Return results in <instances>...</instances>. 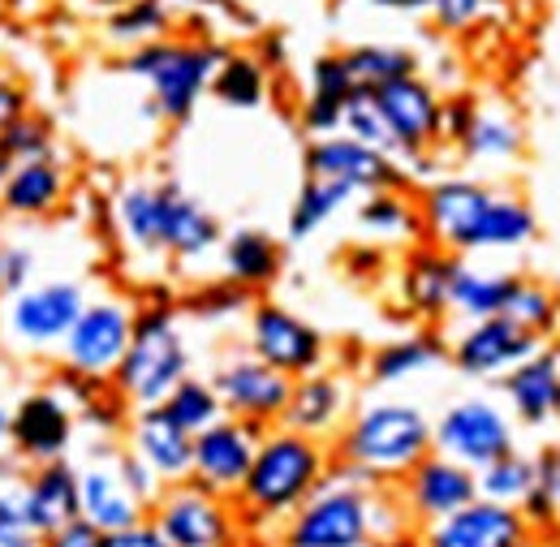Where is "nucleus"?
I'll use <instances>...</instances> for the list:
<instances>
[{"mask_svg":"<svg viewBox=\"0 0 560 547\" xmlns=\"http://www.w3.org/2000/svg\"><path fill=\"white\" fill-rule=\"evenodd\" d=\"M530 535V522L522 517V509L495 504V500H470L466 509L427 522L422 547H513L517 539Z\"/></svg>","mask_w":560,"mask_h":547,"instance_id":"nucleus-17","label":"nucleus"},{"mask_svg":"<svg viewBox=\"0 0 560 547\" xmlns=\"http://www.w3.org/2000/svg\"><path fill=\"white\" fill-rule=\"evenodd\" d=\"M341 57H346V69L353 78V91H375L393 78L419 73L415 57L406 48H393V44H358V48H346Z\"/></svg>","mask_w":560,"mask_h":547,"instance_id":"nucleus-36","label":"nucleus"},{"mask_svg":"<svg viewBox=\"0 0 560 547\" xmlns=\"http://www.w3.org/2000/svg\"><path fill=\"white\" fill-rule=\"evenodd\" d=\"M539 462V491L526 500V509H522V517L530 522V517H557L560 522V444H552L544 457H535Z\"/></svg>","mask_w":560,"mask_h":547,"instance_id":"nucleus-43","label":"nucleus"},{"mask_svg":"<svg viewBox=\"0 0 560 547\" xmlns=\"http://www.w3.org/2000/svg\"><path fill=\"white\" fill-rule=\"evenodd\" d=\"M358 199L350 186H341V182H328V177H306V186L298 190V199H293V211H289V233L293 237H311V233H319L341 207Z\"/></svg>","mask_w":560,"mask_h":547,"instance_id":"nucleus-34","label":"nucleus"},{"mask_svg":"<svg viewBox=\"0 0 560 547\" xmlns=\"http://www.w3.org/2000/svg\"><path fill=\"white\" fill-rule=\"evenodd\" d=\"M35 276V255L18 242H0V298H13Z\"/></svg>","mask_w":560,"mask_h":547,"instance_id":"nucleus-46","label":"nucleus"},{"mask_svg":"<svg viewBox=\"0 0 560 547\" xmlns=\"http://www.w3.org/2000/svg\"><path fill=\"white\" fill-rule=\"evenodd\" d=\"M388 130L397 138V155L419 160L431 142H440V117H444V100L431 91V82H422L419 73L393 78L384 86L371 91Z\"/></svg>","mask_w":560,"mask_h":547,"instance_id":"nucleus-16","label":"nucleus"},{"mask_svg":"<svg viewBox=\"0 0 560 547\" xmlns=\"http://www.w3.org/2000/svg\"><path fill=\"white\" fill-rule=\"evenodd\" d=\"M504 384V397H509V406L517 410L522 422H530V427H544V422H552L560 414V362L552 353H530L526 362H517L513 371H504L500 375Z\"/></svg>","mask_w":560,"mask_h":547,"instance_id":"nucleus-25","label":"nucleus"},{"mask_svg":"<svg viewBox=\"0 0 560 547\" xmlns=\"http://www.w3.org/2000/svg\"><path fill=\"white\" fill-rule=\"evenodd\" d=\"M9 173H13V160H9V155H0V190H4V182H9Z\"/></svg>","mask_w":560,"mask_h":547,"instance_id":"nucleus-56","label":"nucleus"},{"mask_svg":"<svg viewBox=\"0 0 560 547\" xmlns=\"http://www.w3.org/2000/svg\"><path fill=\"white\" fill-rule=\"evenodd\" d=\"M431 449L470 470H483L513 449V422L488 397H466L431 422Z\"/></svg>","mask_w":560,"mask_h":547,"instance_id":"nucleus-9","label":"nucleus"},{"mask_svg":"<svg viewBox=\"0 0 560 547\" xmlns=\"http://www.w3.org/2000/svg\"><path fill=\"white\" fill-rule=\"evenodd\" d=\"M268 427L259 422H246V418H215L211 427H203L195 435V453H190V482L208 487L215 496H237V487L246 479L250 462H255V449H259V435Z\"/></svg>","mask_w":560,"mask_h":547,"instance_id":"nucleus-11","label":"nucleus"},{"mask_svg":"<svg viewBox=\"0 0 560 547\" xmlns=\"http://www.w3.org/2000/svg\"><path fill=\"white\" fill-rule=\"evenodd\" d=\"M431 453V418L415 401H371L341 431V462L371 479H401Z\"/></svg>","mask_w":560,"mask_h":547,"instance_id":"nucleus-3","label":"nucleus"},{"mask_svg":"<svg viewBox=\"0 0 560 547\" xmlns=\"http://www.w3.org/2000/svg\"><path fill=\"white\" fill-rule=\"evenodd\" d=\"M86 306V293L78 280H31L13 298H4V328L26 349H61L66 333L73 328L78 311Z\"/></svg>","mask_w":560,"mask_h":547,"instance_id":"nucleus-10","label":"nucleus"},{"mask_svg":"<svg viewBox=\"0 0 560 547\" xmlns=\"http://www.w3.org/2000/svg\"><path fill=\"white\" fill-rule=\"evenodd\" d=\"M211 388H215L224 414L246 418V422H259V427H272V422H280L284 406H289L293 380L280 375L277 366H268L255 353H237V358H224L215 366Z\"/></svg>","mask_w":560,"mask_h":547,"instance_id":"nucleus-12","label":"nucleus"},{"mask_svg":"<svg viewBox=\"0 0 560 547\" xmlns=\"http://www.w3.org/2000/svg\"><path fill=\"white\" fill-rule=\"evenodd\" d=\"M0 155H9L13 164L57 155V130H52V121L39 117V113H22V117L0 135Z\"/></svg>","mask_w":560,"mask_h":547,"instance_id":"nucleus-41","label":"nucleus"},{"mask_svg":"<svg viewBox=\"0 0 560 547\" xmlns=\"http://www.w3.org/2000/svg\"><path fill=\"white\" fill-rule=\"evenodd\" d=\"M475 482H479L483 500L509 504V509H526V500L539 491V462L517 453V449H509L504 457H495L483 470H475Z\"/></svg>","mask_w":560,"mask_h":547,"instance_id":"nucleus-30","label":"nucleus"},{"mask_svg":"<svg viewBox=\"0 0 560 547\" xmlns=\"http://www.w3.org/2000/svg\"><path fill=\"white\" fill-rule=\"evenodd\" d=\"M70 195V173L57 155L48 160H26V164H13L4 190H0V211L4 216H52L57 207L66 203Z\"/></svg>","mask_w":560,"mask_h":547,"instance_id":"nucleus-23","label":"nucleus"},{"mask_svg":"<svg viewBox=\"0 0 560 547\" xmlns=\"http://www.w3.org/2000/svg\"><path fill=\"white\" fill-rule=\"evenodd\" d=\"M186 375H190V349L177 328V315L168 306L135 311V333L113 371V393L142 410V406H160Z\"/></svg>","mask_w":560,"mask_h":547,"instance_id":"nucleus-4","label":"nucleus"},{"mask_svg":"<svg viewBox=\"0 0 560 547\" xmlns=\"http://www.w3.org/2000/svg\"><path fill=\"white\" fill-rule=\"evenodd\" d=\"M130 453L147 462L160 482H186L190 479L195 435L182 422H173L164 406H142L130 418Z\"/></svg>","mask_w":560,"mask_h":547,"instance_id":"nucleus-21","label":"nucleus"},{"mask_svg":"<svg viewBox=\"0 0 560 547\" xmlns=\"http://www.w3.org/2000/svg\"><path fill=\"white\" fill-rule=\"evenodd\" d=\"M448 276H453V259L440 255V251H419L406 276H401V289H406V302L419 311V315H440L448 311Z\"/></svg>","mask_w":560,"mask_h":547,"instance_id":"nucleus-33","label":"nucleus"},{"mask_svg":"<svg viewBox=\"0 0 560 547\" xmlns=\"http://www.w3.org/2000/svg\"><path fill=\"white\" fill-rule=\"evenodd\" d=\"M513 547H544V544H539V539H530V535H526V539H517V544H513Z\"/></svg>","mask_w":560,"mask_h":547,"instance_id":"nucleus-57","label":"nucleus"},{"mask_svg":"<svg viewBox=\"0 0 560 547\" xmlns=\"http://www.w3.org/2000/svg\"><path fill=\"white\" fill-rule=\"evenodd\" d=\"M215 44H186V39H151L139 44L126 57V73H135L151 91V108L164 121H186L203 91L211 86V73L220 66Z\"/></svg>","mask_w":560,"mask_h":547,"instance_id":"nucleus-6","label":"nucleus"},{"mask_svg":"<svg viewBox=\"0 0 560 547\" xmlns=\"http://www.w3.org/2000/svg\"><path fill=\"white\" fill-rule=\"evenodd\" d=\"M500 315L504 319H513L517 328H526V333H535V337H544L548 328H557V298L544 289V284H535V280H513V289H509V298H504V306H500Z\"/></svg>","mask_w":560,"mask_h":547,"instance_id":"nucleus-40","label":"nucleus"},{"mask_svg":"<svg viewBox=\"0 0 560 547\" xmlns=\"http://www.w3.org/2000/svg\"><path fill=\"white\" fill-rule=\"evenodd\" d=\"M539 349V337L517 328L513 319L504 315H488V319H475L457 345H453V362L457 371L475 375V380H491V375H504L513 371L517 362H526L530 353Z\"/></svg>","mask_w":560,"mask_h":547,"instance_id":"nucleus-19","label":"nucleus"},{"mask_svg":"<svg viewBox=\"0 0 560 547\" xmlns=\"http://www.w3.org/2000/svg\"><path fill=\"white\" fill-rule=\"evenodd\" d=\"M208 91L229 108H259L268 95V66L259 57L229 53V57H220Z\"/></svg>","mask_w":560,"mask_h":547,"instance_id":"nucleus-31","label":"nucleus"},{"mask_svg":"<svg viewBox=\"0 0 560 547\" xmlns=\"http://www.w3.org/2000/svg\"><path fill=\"white\" fill-rule=\"evenodd\" d=\"M495 4L500 0H431L427 9H431L440 31H470V26L488 22L491 13H495Z\"/></svg>","mask_w":560,"mask_h":547,"instance_id":"nucleus-45","label":"nucleus"},{"mask_svg":"<svg viewBox=\"0 0 560 547\" xmlns=\"http://www.w3.org/2000/svg\"><path fill=\"white\" fill-rule=\"evenodd\" d=\"M353 95V78L346 69L341 53H328L311 66V100H328V104H346Z\"/></svg>","mask_w":560,"mask_h":547,"instance_id":"nucleus-44","label":"nucleus"},{"mask_svg":"<svg viewBox=\"0 0 560 547\" xmlns=\"http://www.w3.org/2000/svg\"><path fill=\"white\" fill-rule=\"evenodd\" d=\"M0 547H44V535H35L31 526H18V522H0Z\"/></svg>","mask_w":560,"mask_h":547,"instance_id":"nucleus-53","label":"nucleus"},{"mask_svg":"<svg viewBox=\"0 0 560 547\" xmlns=\"http://www.w3.org/2000/svg\"><path fill=\"white\" fill-rule=\"evenodd\" d=\"M104 9H117V4H130V0H100Z\"/></svg>","mask_w":560,"mask_h":547,"instance_id":"nucleus-58","label":"nucleus"},{"mask_svg":"<svg viewBox=\"0 0 560 547\" xmlns=\"http://www.w3.org/2000/svg\"><path fill=\"white\" fill-rule=\"evenodd\" d=\"M0 522L31 526V487H26V479L0 482ZM31 531H35V526H31Z\"/></svg>","mask_w":560,"mask_h":547,"instance_id":"nucleus-49","label":"nucleus"},{"mask_svg":"<svg viewBox=\"0 0 560 547\" xmlns=\"http://www.w3.org/2000/svg\"><path fill=\"white\" fill-rule=\"evenodd\" d=\"M341 135L358 138V142H366V147H375V151L397 155V138H393V130H388V121H384V113H380V104H375L371 91H353L350 100H346Z\"/></svg>","mask_w":560,"mask_h":547,"instance_id":"nucleus-42","label":"nucleus"},{"mask_svg":"<svg viewBox=\"0 0 560 547\" xmlns=\"http://www.w3.org/2000/svg\"><path fill=\"white\" fill-rule=\"evenodd\" d=\"M113 220H117V229L126 233V242L135 251H142V255H160L164 251V237H160V220H164L160 186H151V182L126 186L113 199Z\"/></svg>","mask_w":560,"mask_h":547,"instance_id":"nucleus-27","label":"nucleus"},{"mask_svg":"<svg viewBox=\"0 0 560 547\" xmlns=\"http://www.w3.org/2000/svg\"><path fill=\"white\" fill-rule=\"evenodd\" d=\"M358 224L384 242L393 237H419L422 233V216L419 203H410L401 190H375L366 195L362 207H358Z\"/></svg>","mask_w":560,"mask_h":547,"instance_id":"nucleus-35","label":"nucleus"},{"mask_svg":"<svg viewBox=\"0 0 560 547\" xmlns=\"http://www.w3.org/2000/svg\"><path fill=\"white\" fill-rule=\"evenodd\" d=\"M250 353L264 358L268 366H277L280 375L298 380V375H311L324 366L328 345L319 337V328H311L293 311H284L277 302H259L250 311Z\"/></svg>","mask_w":560,"mask_h":547,"instance_id":"nucleus-14","label":"nucleus"},{"mask_svg":"<svg viewBox=\"0 0 560 547\" xmlns=\"http://www.w3.org/2000/svg\"><path fill=\"white\" fill-rule=\"evenodd\" d=\"M155 531L168 547H233L237 544V513L229 496H215L199 482H164L151 504Z\"/></svg>","mask_w":560,"mask_h":547,"instance_id":"nucleus-7","label":"nucleus"},{"mask_svg":"<svg viewBox=\"0 0 560 547\" xmlns=\"http://www.w3.org/2000/svg\"><path fill=\"white\" fill-rule=\"evenodd\" d=\"M117 470H121L126 487H130V491L139 496L147 509H151V504H155V496L164 491V482L155 479V470H151L147 462H139V457H135L130 449H126V453H117Z\"/></svg>","mask_w":560,"mask_h":547,"instance_id":"nucleus-47","label":"nucleus"},{"mask_svg":"<svg viewBox=\"0 0 560 547\" xmlns=\"http://www.w3.org/2000/svg\"><path fill=\"white\" fill-rule=\"evenodd\" d=\"M306 173L341 182V186H350L353 195H375V190H401L406 186V173H401L397 155L375 151V147L341 135V130L315 138L306 147Z\"/></svg>","mask_w":560,"mask_h":547,"instance_id":"nucleus-13","label":"nucleus"},{"mask_svg":"<svg viewBox=\"0 0 560 547\" xmlns=\"http://www.w3.org/2000/svg\"><path fill=\"white\" fill-rule=\"evenodd\" d=\"M135 333V306L121 298H95L78 311L73 328L61 341V366L78 380H113Z\"/></svg>","mask_w":560,"mask_h":547,"instance_id":"nucleus-8","label":"nucleus"},{"mask_svg":"<svg viewBox=\"0 0 560 547\" xmlns=\"http://www.w3.org/2000/svg\"><path fill=\"white\" fill-rule=\"evenodd\" d=\"M173 422H182L190 435H199L203 427H211L215 418H224V406H220V397H215V388H211V380H195V375H186L164 401H160Z\"/></svg>","mask_w":560,"mask_h":547,"instance_id":"nucleus-39","label":"nucleus"},{"mask_svg":"<svg viewBox=\"0 0 560 547\" xmlns=\"http://www.w3.org/2000/svg\"><path fill=\"white\" fill-rule=\"evenodd\" d=\"M346 401H350L346 380H341V375H328V371L319 366V371L293 380V388H289V406H284V414H280V427L324 440V435H332V431L341 427Z\"/></svg>","mask_w":560,"mask_h":547,"instance_id":"nucleus-22","label":"nucleus"},{"mask_svg":"<svg viewBox=\"0 0 560 547\" xmlns=\"http://www.w3.org/2000/svg\"><path fill=\"white\" fill-rule=\"evenodd\" d=\"M324 475H328L324 444L315 435L277 427L259 435L255 462L237 487L233 504L255 522H277V517H289L324 482Z\"/></svg>","mask_w":560,"mask_h":547,"instance_id":"nucleus-2","label":"nucleus"},{"mask_svg":"<svg viewBox=\"0 0 560 547\" xmlns=\"http://www.w3.org/2000/svg\"><path fill=\"white\" fill-rule=\"evenodd\" d=\"M160 199H164V220H160L164 251L177 259H203L220 242V220L173 182H160Z\"/></svg>","mask_w":560,"mask_h":547,"instance_id":"nucleus-24","label":"nucleus"},{"mask_svg":"<svg viewBox=\"0 0 560 547\" xmlns=\"http://www.w3.org/2000/svg\"><path fill=\"white\" fill-rule=\"evenodd\" d=\"M31 526L35 535H52L57 526H66L78 513V470L70 466V457H57V462H39L31 475Z\"/></svg>","mask_w":560,"mask_h":547,"instance_id":"nucleus-26","label":"nucleus"},{"mask_svg":"<svg viewBox=\"0 0 560 547\" xmlns=\"http://www.w3.org/2000/svg\"><path fill=\"white\" fill-rule=\"evenodd\" d=\"M513 272H483V268H470V264H453L448 276V311H457L462 319H488L500 315L509 289H513Z\"/></svg>","mask_w":560,"mask_h":547,"instance_id":"nucleus-28","label":"nucleus"},{"mask_svg":"<svg viewBox=\"0 0 560 547\" xmlns=\"http://www.w3.org/2000/svg\"><path fill=\"white\" fill-rule=\"evenodd\" d=\"M246 302V289L242 284H215V289H208V293H199L195 302H190V311L199 315V319H220L224 311H233V306H242Z\"/></svg>","mask_w":560,"mask_h":547,"instance_id":"nucleus-48","label":"nucleus"},{"mask_svg":"<svg viewBox=\"0 0 560 547\" xmlns=\"http://www.w3.org/2000/svg\"><path fill=\"white\" fill-rule=\"evenodd\" d=\"M78 513L82 522H91L100 535L121 531L130 522L147 517V504L126 487L121 470H117V453H95L91 466L78 470Z\"/></svg>","mask_w":560,"mask_h":547,"instance_id":"nucleus-20","label":"nucleus"},{"mask_svg":"<svg viewBox=\"0 0 560 547\" xmlns=\"http://www.w3.org/2000/svg\"><path fill=\"white\" fill-rule=\"evenodd\" d=\"M44 547H104V535H100L91 522L73 517L66 526H57L52 535H44Z\"/></svg>","mask_w":560,"mask_h":547,"instance_id":"nucleus-51","label":"nucleus"},{"mask_svg":"<svg viewBox=\"0 0 560 547\" xmlns=\"http://www.w3.org/2000/svg\"><path fill=\"white\" fill-rule=\"evenodd\" d=\"M73 418L70 401L57 388H35L9 410V444L18 462H57L73 444Z\"/></svg>","mask_w":560,"mask_h":547,"instance_id":"nucleus-15","label":"nucleus"},{"mask_svg":"<svg viewBox=\"0 0 560 547\" xmlns=\"http://www.w3.org/2000/svg\"><path fill=\"white\" fill-rule=\"evenodd\" d=\"M444 358V345L435 337H401V341H388L380 345L366 362V375L375 384H401L410 375H419L427 366H435Z\"/></svg>","mask_w":560,"mask_h":547,"instance_id":"nucleus-32","label":"nucleus"},{"mask_svg":"<svg viewBox=\"0 0 560 547\" xmlns=\"http://www.w3.org/2000/svg\"><path fill=\"white\" fill-rule=\"evenodd\" d=\"M346 466V462H341ZM350 470L346 482H332L324 475V482L289 513L284 526V547H366L375 535V496L366 482H375L366 470Z\"/></svg>","mask_w":560,"mask_h":547,"instance_id":"nucleus-5","label":"nucleus"},{"mask_svg":"<svg viewBox=\"0 0 560 547\" xmlns=\"http://www.w3.org/2000/svg\"><path fill=\"white\" fill-rule=\"evenodd\" d=\"M220 259H224L229 280L242 284V289H259V284H268V280L280 272L277 237H268V233H259V229H237V233H229Z\"/></svg>","mask_w":560,"mask_h":547,"instance_id":"nucleus-29","label":"nucleus"},{"mask_svg":"<svg viewBox=\"0 0 560 547\" xmlns=\"http://www.w3.org/2000/svg\"><path fill=\"white\" fill-rule=\"evenodd\" d=\"M104 547H168V539L155 531L151 517H139V522H130V526H121V531H108V535H104Z\"/></svg>","mask_w":560,"mask_h":547,"instance_id":"nucleus-50","label":"nucleus"},{"mask_svg":"<svg viewBox=\"0 0 560 547\" xmlns=\"http://www.w3.org/2000/svg\"><path fill=\"white\" fill-rule=\"evenodd\" d=\"M457 142H462V151H466L470 160H513V155L522 151V130H517V121L504 117V113H479V108H475L466 135L457 138Z\"/></svg>","mask_w":560,"mask_h":547,"instance_id":"nucleus-38","label":"nucleus"},{"mask_svg":"<svg viewBox=\"0 0 560 547\" xmlns=\"http://www.w3.org/2000/svg\"><path fill=\"white\" fill-rule=\"evenodd\" d=\"M22 113H31V95H26V86H22L18 78H0V135H4Z\"/></svg>","mask_w":560,"mask_h":547,"instance_id":"nucleus-52","label":"nucleus"},{"mask_svg":"<svg viewBox=\"0 0 560 547\" xmlns=\"http://www.w3.org/2000/svg\"><path fill=\"white\" fill-rule=\"evenodd\" d=\"M422 233H431L448 251H504L535 237V211L513 199L495 195L479 182L448 177L422 190Z\"/></svg>","mask_w":560,"mask_h":547,"instance_id":"nucleus-1","label":"nucleus"},{"mask_svg":"<svg viewBox=\"0 0 560 547\" xmlns=\"http://www.w3.org/2000/svg\"><path fill=\"white\" fill-rule=\"evenodd\" d=\"M4 444H9V410L0 406V449H4Z\"/></svg>","mask_w":560,"mask_h":547,"instance_id":"nucleus-55","label":"nucleus"},{"mask_svg":"<svg viewBox=\"0 0 560 547\" xmlns=\"http://www.w3.org/2000/svg\"><path fill=\"white\" fill-rule=\"evenodd\" d=\"M401 479H406L401 496H406L410 513L419 517L422 526L427 522H440V517H448L457 509H466L470 500H479L475 470L462 466V462H453V457H444V453H435V449L422 457L419 466H410Z\"/></svg>","mask_w":560,"mask_h":547,"instance_id":"nucleus-18","label":"nucleus"},{"mask_svg":"<svg viewBox=\"0 0 560 547\" xmlns=\"http://www.w3.org/2000/svg\"><path fill=\"white\" fill-rule=\"evenodd\" d=\"M371 4H380V9H427L431 0H371Z\"/></svg>","mask_w":560,"mask_h":547,"instance_id":"nucleus-54","label":"nucleus"},{"mask_svg":"<svg viewBox=\"0 0 560 547\" xmlns=\"http://www.w3.org/2000/svg\"><path fill=\"white\" fill-rule=\"evenodd\" d=\"M173 26V9L164 0H130V4H117L108 9V35L117 44H151V39H164Z\"/></svg>","mask_w":560,"mask_h":547,"instance_id":"nucleus-37","label":"nucleus"}]
</instances>
